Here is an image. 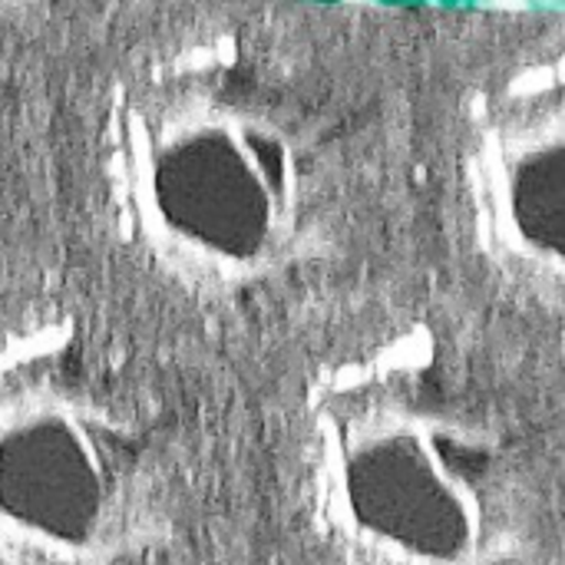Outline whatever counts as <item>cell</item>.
I'll return each mask as SVG.
<instances>
[]
</instances>
